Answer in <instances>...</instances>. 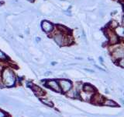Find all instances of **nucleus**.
Returning a JSON list of instances; mask_svg holds the SVG:
<instances>
[{
    "label": "nucleus",
    "instance_id": "nucleus-20",
    "mask_svg": "<svg viewBox=\"0 0 124 117\" xmlns=\"http://www.w3.org/2000/svg\"><path fill=\"white\" fill-rule=\"evenodd\" d=\"M36 41H37V42H39V41H40V38H38V37H37V38H36Z\"/></svg>",
    "mask_w": 124,
    "mask_h": 117
},
{
    "label": "nucleus",
    "instance_id": "nucleus-12",
    "mask_svg": "<svg viewBox=\"0 0 124 117\" xmlns=\"http://www.w3.org/2000/svg\"><path fill=\"white\" fill-rule=\"evenodd\" d=\"M78 95H79V91L76 89V88H72L69 91L67 92V95L68 97L74 98H77Z\"/></svg>",
    "mask_w": 124,
    "mask_h": 117
},
{
    "label": "nucleus",
    "instance_id": "nucleus-2",
    "mask_svg": "<svg viewBox=\"0 0 124 117\" xmlns=\"http://www.w3.org/2000/svg\"><path fill=\"white\" fill-rule=\"evenodd\" d=\"M109 52L111 56L115 62H117L120 58L124 57V45L122 43L110 45Z\"/></svg>",
    "mask_w": 124,
    "mask_h": 117
},
{
    "label": "nucleus",
    "instance_id": "nucleus-1",
    "mask_svg": "<svg viewBox=\"0 0 124 117\" xmlns=\"http://www.w3.org/2000/svg\"><path fill=\"white\" fill-rule=\"evenodd\" d=\"M52 38L54 39V41H55L56 44L58 46L63 47V46H68L74 44L75 40H74V37L72 36V34H65L60 32L57 30L56 32H53Z\"/></svg>",
    "mask_w": 124,
    "mask_h": 117
},
{
    "label": "nucleus",
    "instance_id": "nucleus-9",
    "mask_svg": "<svg viewBox=\"0 0 124 117\" xmlns=\"http://www.w3.org/2000/svg\"><path fill=\"white\" fill-rule=\"evenodd\" d=\"M79 95H80L81 98H82V100L88 101H90L92 99V96L94 95V93H90V92L85 91H84V90H81V91H80Z\"/></svg>",
    "mask_w": 124,
    "mask_h": 117
},
{
    "label": "nucleus",
    "instance_id": "nucleus-11",
    "mask_svg": "<svg viewBox=\"0 0 124 117\" xmlns=\"http://www.w3.org/2000/svg\"><path fill=\"white\" fill-rule=\"evenodd\" d=\"M31 88H32L33 91L34 92V94L37 96H38V97H42L43 95H44V94H45L44 91H43V90L40 88H39L38 86L33 84L32 87H31Z\"/></svg>",
    "mask_w": 124,
    "mask_h": 117
},
{
    "label": "nucleus",
    "instance_id": "nucleus-14",
    "mask_svg": "<svg viewBox=\"0 0 124 117\" xmlns=\"http://www.w3.org/2000/svg\"><path fill=\"white\" fill-rule=\"evenodd\" d=\"M103 105H107V106H110V107H116L117 106V104H116L114 101L112 100H109V99H106L104 101Z\"/></svg>",
    "mask_w": 124,
    "mask_h": 117
},
{
    "label": "nucleus",
    "instance_id": "nucleus-16",
    "mask_svg": "<svg viewBox=\"0 0 124 117\" xmlns=\"http://www.w3.org/2000/svg\"><path fill=\"white\" fill-rule=\"evenodd\" d=\"M118 63V65L120 66V67H122L124 69V57L122 58H120L119 60H118L117 62H116Z\"/></svg>",
    "mask_w": 124,
    "mask_h": 117
},
{
    "label": "nucleus",
    "instance_id": "nucleus-15",
    "mask_svg": "<svg viewBox=\"0 0 124 117\" xmlns=\"http://www.w3.org/2000/svg\"><path fill=\"white\" fill-rule=\"evenodd\" d=\"M41 101L43 103H44V105H47V106H50V107H53V103L52 101L49 100V99H46V98H43L41 99Z\"/></svg>",
    "mask_w": 124,
    "mask_h": 117
},
{
    "label": "nucleus",
    "instance_id": "nucleus-10",
    "mask_svg": "<svg viewBox=\"0 0 124 117\" xmlns=\"http://www.w3.org/2000/svg\"><path fill=\"white\" fill-rule=\"evenodd\" d=\"M113 30L120 39H124V27L123 25H119Z\"/></svg>",
    "mask_w": 124,
    "mask_h": 117
},
{
    "label": "nucleus",
    "instance_id": "nucleus-21",
    "mask_svg": "<svg viewBox=\"0 0 124 117\" xmlns=\"http://www.w3.org/2000/svg\"><path fill=\"white\" fill-rule=\"evenodd\" d=\"M28 2H35V0H27Z\"/></svg>",
    "mask_w": 124,
    "mask_h": 117
},
{
    "label": "nucleus",
    "instance_id": "nucleus-5",
    "mask_svg": "<svg viewBox=\"0 0 124 117\" xmlns=\"http://www.w3.org/2000/svg\"><path fill=\"white\" fill-rule=\"evenodd\" d=\"M41 28L46 34H53L55 27L51 22L44 20L41 22Z\"/></svg>",
    "mask_w": 124,
    "mask_h": 117
},
{
    "label": "nucleus",
    "instance_id": "nucleus-8",
    "mask_svg": "<svg viewBox=\"0 0 124 117\" xmlns=\"http://www.w3.org/2000/svg\"><path fill=\"white\" fill-rule=\"evenodd\" d=\"M92 102L93 104H95V105H101V104H103L104 102V98H102V96L101 95H99V94H94V95L92 96Z\"/></svg>",
    "mask_w": 124,
    "mask_h": 117
},
{
    "label": "nucleus",
    "instance_id": "nucleus-19",
    "mask_svg": "<svg viewBox=\"0 0 124 117\" xmlns=\"http://www.w3.org/2000/svg\"><path fill=\"white\" fill-rule=\"evenodd\" d=\"M122 25L124 27V12H123V16H122Z\"/></svg>",
    "mask_w": 124,
    "mask_h": 117
},
{
    "label": "nucleus",
    "instance_id": "nucleus-3",
    "mask_svg": "<svg viewBox=\"0 0 124 117\" xmlns=\"http://www.w3.org/2000/svg\"><path fill=\"white\" fill-rule=\"evenodd\" d=\"M2 80L3 84L6 87H12L16 83V77L13 72L9 68L4 69L2 73Z\"/></svg>",
    "mask_w": 124,
    "mask_h": 117
},
{
    "label": "nucleus",
    "instance_id": "nucleus-6",
    "mask_svg": "<svg viewBox=\"0 0 124 117\" xmlns=\"http://www.w3.org/2000/svg\"><path fill=\"white\" fill-rule=\"evenodd\" d=\"M59 84L61 89L62 92L67 93L73 87H72V83L70 80H59Z\"/></svg>",
    "mask_w": 124,
    "mask_h": 117
},
{
    "label": "nucleus",
    "instance_id": "nucleus-7",
    "mask_svg": "<svg viewBox=\"0 0 124 117\" xmlns=\"http://www.w3.org/2000/svg\"><path fill=\"white\" fill-rule=\"evenodd\" d=\"M45 85L47 88H50L51 90H53V91H56V92H61V89L60 84H59V81H57V80H47L46 82Z\"/></svg>",
    "mask_w": 124,
    "mask_h": 117
},
{
    "label": "nucleus",
    "instance_id": "nucleus-4",
    "mask_svg": "<svg viewBox=\"0 0 124 117\" xmlns=\"http://www.w3.org/2000/svg\"><path fill=\"white\" fill-rule=\"evenodd\" d=\"M105 34H106L107 38V42L109 45H113L120 43L121 39L117 36V34L115 33L113 29L107 27L106 28V30H105Z\"/></svg>",
    "mask_w": 124,
    "mask_h": 117
},
{
    "label": "nucleus",
    "instance_id": "nucleus-13",
    "mask_svg": "<svg viewBox=\"0 0 124 117\" xmlns=\"http://www.w3.org/2000/svg\"><path fill=\"white\" fill-rule=\"evenodd\" d=\"M82 90H84V91H88V92H90V93H94V94H95V88H93L92 86H91L90 84H88L83 85Z\"/></svg>",
    "mask_w": 124,
    "mask_h": 117
},
{
    "label": "nucleus",
    "instance_id": "nucleus-23",
    "mask_svg": "<svg viewBox=\"0 0 124 117\" xmlns=\"http://www.w3.org/2000/svg\"><path fill=\"white\" fill-rule=\"evenodd\" d=\"M5 117H9V116H5Z\"/></svg>",
    "mask_w": 124,
    "mask_h": 117
},
{
    "label": "nucleus",
    "instance_id": "nucleus-18",
    "mask_svg": "<svg viewBox=\"0 0 124 117\" xmlns=\"http://www.w3.org/2000/svg\"><path fill=\"white\" fill-rule=\"evenodd\" d=\"M6 115L5 114V113H4L2 111H1V110H0V117H5Z\"/></svg>",
    "mask_w": 124,
    "mask_h": 117
},
{
    "label": "nucleus",
    "instance_id": "nucleus-22",
    "mask_svg": "<svg viewBox=\"0 0 124 117\" xmlns=\"http://www.w3.org/2000/svg\"><path fill=\"white\" fill-rule=\"evenodd\" d=\"M99 60H100L101 62H102H102H103V59H102V57H99Z\"/></svg>",
    "mask_w": 124,
    "mask_h": 117
},
{
    "label": "nucleus",
    "instance_id": "nucleus-17",
    "mask_svg": "<svg viewBox=\"0 0 124 117\" xmlns=\"http://www.w3.org/2000/svg\"><path fill=\"white\" fill-rule=\"evenodd\" d=\"M7 58V57H6V56L5 54H4L2 51H0V59L1 60H5V59H6Z\"/></svg>",
    "mask_w": 124,
    "mask_h": 117
}]
</instances>
